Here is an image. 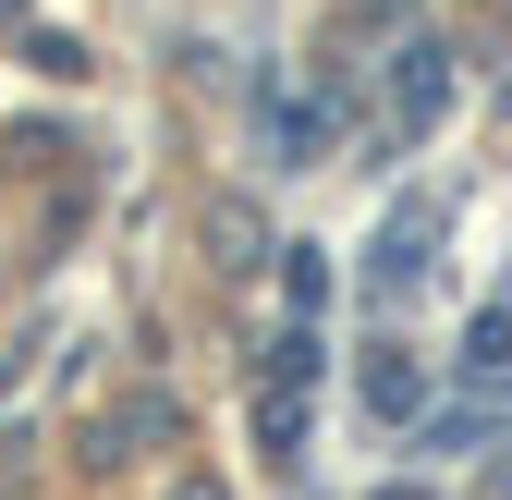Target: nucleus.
<instances>
[{"mask_svg":"<svg viewBox=\"0 0 512 500\" xmlns=\"http://www.w3.org/2000/svg\"><path fill=\"white\" fill-rule=\"evenodd\" d=\"M427 257H439V196H403L391 220H378V244H366V293L378 305L427 293Z\"/></svg>","mask_w":512,"mask_h":500,"instance_id":"nucleus-1","label":"nucleus"},{"mask_svg":"<svg viewBox=\"0 0 512 500\" xmlns=\"http://www.w3.org/2000/svg\"><path fill=\"white\" fill-rule=\"evenodd\" d=\"M452 110V37H403L391 49V135H439Z\"/></svg>","mask_w":512,"mask_h":500,"instance_id":"nucleus-2","label":"nucleus"},{"mask_svg":"<svg viewBox=\"0 0 512 500\" xmlns=\"http://www.w3.org/2000/svg\"><path fill=\"white\" fill-rule=\"evenodd\" d=\"M354 403H366L378 427H415V415H427V379H415V354H391V342H378V354L354 366Z\"/></svg>","mask_w":512,"mask_h":500,"instance_id":"nucleus-3","label":"nucleus"},{"mask_svg":"<svg viewBox=\"0 0 512 500\" xmlns=\"http://www.w3.org/2000/svg\"><path fill=\"white\" fill-rule=\"evenodd\" d=\"M512 440V403H452V415H415V452H500Z\"/></svg>","mask_w":512,"mask_h":500,"instance_id":"nucleus-4","label":"nucleus"},{"mask_svg":"<svg viewBox=\"0 0 512 500\" xmlns=\"http://www.w3.org/2000/svg\"><path fill=\"white\" fill-rule=\"evenodd\" d=\"M464 379H476L488 403H512V293L476 305V330H464Z\"/></svg>","mask_w":512,"mask_h":500,"instance_id":"nucleus-5","label":"nucleus"},{"mask_svg":"<svg viewBox=\"0 0 512 500\" xmlns=\"http://www.w3.org/2000/svg\"><path fill=\"white\" fill-rule=\"evenodd\" d=\"M317 147H330V110L317 98H269V171H317Z\"/></svg>","mask_w":512,"mask_h":500,"instance_id":"nucleus-6","label":"nucleus"},{"mask_svg":"<svg viewBox=\"0 0 512 500\" xmlns=\"http://www.w3.org/2000/svg\"><path fill=\"white\" fill-rule=\"evenodd\" d=\"M208 257L220 269H256V257H269V220H256L244 196H208Z\"/></svg>","mask_w":512,"mask_h":500,"instance_id":"nucleus-7","label":"nucleus"},{"mask_svg":"<svg viewBox=\"0 0 512 500\" xmlns=\"http://www.w3.org/2000/svg\"><path fill=\"white\" fill-rule=\"evenodd\" d=\"M305 379H317V330L293 318V330L269 342V366H256V391H281V403H305Z\"/></svg>","mask_w":512,"mask_h":500,"instance_id":"nucleus-8","label":"nucleus"},{"mask_svg":"<svg viewBox=\"0 0 512 500\" xmlns=\"http://www.w3.org/2000/svg\"><path fill=\"white\" fill-rule=\"evenodd\" d=\"M256 452H269V464H305V403L256 391Z\"/></svg>","mask_w":512,"mask_h":500,"instance_id":"nucleus-9","label":"nucleus"},{"mask_svg":"<svg viewBox=\"0 0 512 500\" xmlns=\"http://www.w3.org/2000/svg\"><path fill=\"white\" fill-rule=\"evenodd\" d=\"M281 293H293V318H317V293H330V269H317V244H281Z\"/></svg>","mask_w":512,"mask_h":500,"instance_id":"nucleus-10","label":"nucleus"},{"mask_svg":"<svg viewBox=\"0 0 512 500\" xmlns=\"http://www.w3.org/2000/svg\"><path fill=\"white\" fill-rule=\"evenodd\" d=\"M183 500H220V488H208V476H196V488H183Z\"/></svg>","mask_w":512,"mask_h":500,"instance_id":"nucleus-11","label":"nucleus"}]
</instances>
